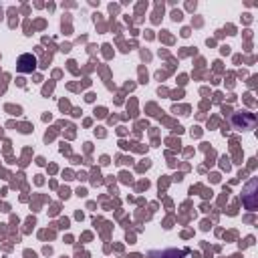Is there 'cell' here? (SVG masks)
<instances>
[{
    "label": "cell",
    "instance_id": "cell-1",
    "mask_svg": "<svg viewBox=\"0 0 258 258\" xmlns=\"http://www.w3.org/2000/svg\"><path fill=\"white\" fill-rule=\"evenodd\" d=\"M232 127L238 131H250L256 127V115L250 111H238L232 115Z\"/></svg>",
    "mask_w": 258,
    "mask_h": 258
},
{
    "label": "cell",
    "instance_id": "cell-2",
    "mask_svg": "<svg viewBox=\"0 0 258 258\" xmlns=\"http://www.w3.org/2000/svg\"><path fill=\"white\" fill-rule=\"evenodd\" d=\"M36 69V56L30 54V52H24L18 56V62H16V71L18 73H32Z\"/></svg>",
    "mask_w": 258,
    "mask_h": 258
},
{
    "label": "cell",
    "instance_id": "cell-3",
    "mask_svg": "<svg viewBox=\"0 0 258 258\" xmlns=\"http://www.w3.org/2000/svg\"><path fill=\"white\" fill-rule=\"evenodd\" d=\"M187 250H177V248H167V250H153L149 252V258H185Z\"/></svg>",
    "mask_w": 258,
    "mask_h": 258
},
{
    "label": "cell",
    "instance_id": "cell-4",
    "mask_svg": "<svg viewBox=\"0 0 258 258\" xmlns=\"http://www.w3.org/2000/svg\"><path fill=\"white\" fill-rule=\"evenodd\" d=\"M256 179H250L248 181V185H246V191H244V204H246V208L248 210H256V202L252 200L254 198V191H256Z\"/></svg>",
    "mask_w": 258,
    "mask_h": 258
}]
</instances>
